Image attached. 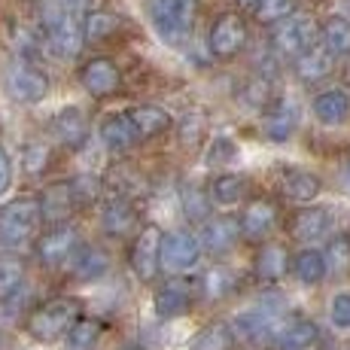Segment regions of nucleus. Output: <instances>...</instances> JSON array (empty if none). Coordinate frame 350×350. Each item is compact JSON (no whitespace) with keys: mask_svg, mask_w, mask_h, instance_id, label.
Wrapping results in <instances>:
<instances>
[{"mask_svg":"<svg viewBox=\"0 0 350 350\" xmlns=\"http://www.w3.org/2000/svg\"><path fill=\"white\" fill-rule=\"evenodd\" d=\"M43 201L40 198H16L6 207H0V244L6 247H22L28 244L33 234L40 232V223H43Z\"/></svg>","mask_w":350,"mask_h":350,"instance_id":"obj_1","label":"nucleus"},{"mask_svg":"<svg viewBox=\"0 0 350 350\" xmlns=\"http://www.w3.org/2000/svg\"><path fill=\"white\" fill-rule=\"evenodd\" d=\"M198 0H150L152 28L167 46H183L195 28Z\"/></svg>","mask_w":350,"mask_h":350,"instance_id":"obj_2","label":"nucleus"},{"mask_svg":"<svg viewBox=\"0 0 350 350\" xmlns=\"http://www.w3.org/2000/svg\"><path fill=\"white\" fill-rule=\"evenodd\" d=\"M43 37L58 58H77L85 46L83 22L67 6H46L43 12Z\"/></svg>","mask_w":350,"mask_h":350,"instance_id":"obj_3","label":"nucleus"},{"mask_svg":"<svg viewBox=\"0 0 350 350\" xmlns=\"http://www.w3.org/2000/svg\"><path fill=\"white\" fill-rule=\"evenodd\" d=\"M79 317H83V305L77 299H52L31 311L28 332L40 341H55L70 332Z\"/></svg>","mask_w":350,"mask_h":350,"instance_id":"obj_4","label":"nucleus"},{"mask_svg":"<svg viewBox=\"0 0 350 350\" xmlns=\"http://www.w3.org/2000/svg\"><path fill=\"white\" fill-rule=\"evenodd\" d=\"M320 25L314 16H305V12H293L289 18L274 25L271 31V49L284 58H299L305 49H311L317 43Z\"/></svg>","mask_w":350,"mask_h":350,"instance_id":"obj_5","label":"nucleus"},{"mask_svg":"<svg viewBox=\"0 0 350 350\" xmlns=\"http://www.w3.org/2000/svg\"><path fill=\"white\" fill-rule=\"evenodd\" d=\"M247 40H250V28H247V18L241 12H219L211 25V33H207L211 55L219 58V62L241 55Z\"/></svg>","mask_w":350,"mask_h":350,"instance_id":"obj_6","label":"nucleus"},{"mask_svg":"<svg viewBox=\"0 0 350 350\" xmlns=\"http://www.w3.org/2000/svg\"><path fill=\"white\" fill-rule=\"evenodd\" d=\"M3 89H6V95L12 100H18V104H33V100L46 98V92H49V77L28 62H16L6 70Z\"/></svg>","mask_w":350,"mask_h":350,"instance_id":"obj_7","label":"nucleus"},{"mask_svg":"<svg viewBox=\"0 0 350 350\" xmlns=\"http://www.w3.org/2000/svg\"><path fill=\"white\" fill-rule=\"evenodd\" d=\"M79 83H83V89L89 92L92 98H110L119 92V85H122V70H119V64L113 62V58H89L83 67H79Z\"/></svg>","mask_w":350,"mask_h":350,"instance_id":"obj_8","label":"nucleus"},{"mask_svg":"<svg viewBox=\"0 0 350 350\" xmlns=\"http://www.w3.org/2000/svg\"><path fill=\"white\" fill-rule=\"evenodd\" d=\"M161 241L165 234L159 232V226H144L131 247V265L137 271L140 280H156L161 271Z\"/></svg>","mask_w":350,"mask_h":350,"instance_id":"obj_9","label":"nucleus"},{"mask_svg":"<svg viewBox=\"0 0 350 350\" xmlns=\"http://www.w3.org/2000/svg\"><path fill=\"white\" fill-rule=\"evenodd\" d=\"M79 247V232L67 223H55L49 232L40 234L37 241V259L43 265H62Z\"/></svg>","mask_w":350,"mask_h":350,"instance_id":"obj_10","label":"nucleus"},{"mask_svg":"<svg viewBox=\"0 0 350 350\" xmlns=\"http://www.w3.org/2000/svg\"><path fill=\"white\" fill-rule=\"evenodd\" d=\"M201 259V238L189 232H171L161 241V268L167 271H189Z\"/></svg>","mask_w":350,"mask_h":350,"instance_id":"obj_11","label":"nucleus"},{"mask_svg":"<svg viewBox=\"0 0 350 350\" xmlns=\"http://www.w3.org/2000/svg\"><path fill=\"white\" fill-rule=\"evenodd\" d=\"M293 70L301 83H320L335 70V55L323 43H314L299 58H293Z\"/></svg>","mask_w":350,"mask_h":350,"instance_id":"obj_12","label":"nucleus"},{"mask_svg":"<svg viewBox=\"0 0 350 350\" xmlns=\"http://www.w3.org/2000/svg\"><path fill=\"white\" fill-rule=\"evenodd\" d=\"M238 234H241V223L234 217H213L201 228V247H204L207 253L219 256V253L232 250Z\"/></svg>","mask_w":350,"mask_h":350,"instance_id":"obj_13","label":"nucleus"},{"mask_svg":"<svg viewBox=\"0 0 350 350\" xmlns=\"http://www.w3.org/2000/svg\"><path fill=\"white\" fill-rule=\"evenodd\" d=\"M52 131L62 140L67 150H79V146L89 140V119H85L83 110L77 107H64L55 119H52Z\"/></svg>","mask_w":350,"mask_h":350,"instance_id":"obj_14","label":"nucleus"},{"mask_svg":"<svg viewBox=\"0 0 350 350\" xmlns=\"http://www.w3.org/2000/svg\"><path fill=\"white\" fill-rule=\"evenodd\" d=\"M100 140L107 144V150L125 152L137 144L140 134H137V128H134L128 113H113V116H107L104 122H100Z\"/></svg>","mask_w":350,"mask_h":350,"instance_id":"obj_15","label":"nucleus"},{"mask_svg":"<svg viewBox=\"0 0 350 350\" xmlns=\"http://www.w3.org/2000/svg\"><path fill=\"white\" fill-rule=\"evenodd\" d=\"M134 128H137L140 140H152L159 134H165L171 128V113L165 107H156V104H140V107H131L128 110Z\"/></svg>","mask_w":350,"mask_h":350,"instance_id":"obj_16","label":"nucleus"},{"mask_svg":"<svg viewBox=\"0 0 350 350\" xmlns=\"http://www.w3.org/2000/svg\"><path fill=\"white\" fill-rule=\"evenodd\" d=\"M274 223H278V207L271 201H253L241 217V234L250 241H259L271 232Z\"/></svg>","mask_w":350,"mask_h":350,"instance_id":"obj_17","label":"nucleus"},{"mask_svg":"<svg viewBox=\"0 0 350 350\" xmlns=\"http://www.w3.org/2000/svg\"><path fill=\"white\" fill-rule=\"evenodd\" d=\"M125 28L122 16L107 10H92L83 18V31H85V43H107V40H116L119 31Z\"/></svg>","mask_w":350,"mask_h":350,"instance_id":"obj_18","label":"nucleus"},{"mask_svg":"<svg viewBox=\"0 0 350 350\" xmlns=\"http://www.w3.org/2000/svg\"><path fill=\"white\" fill-rule=\"evenodd\" d=\"M314 116L323 125H341L350 116V98L341 89H326L314 98Z\"/></svg>","mask_w":350,"mask_h":350,"instance_id":"obj_19","label":"nucleus"},{"mask_svg":"<svg viewBox=\"0 0 350 350\" xmlns=\"http://www.w3.org/2000/svg\"><path fill=\"white\" fill-rule=\"evenodd\" d=\"M329 228V211L326 207H305L289 219V234L295 241H314L320 234H326Z\"/></svg>","mask_w":350,"mask_h":350,"instance_id":"obj_20","label":"nucleus"},{"mask_svg":"<svg viewBox=\"0 0 350 350\" xmlns=\"http://www.w3.org/2000/svg\"><path fill=\"white\" fill-rule=\"evenodd\" d=\"M25 262L16 256H0V305H12L25 289Z\"/></svg>","mask_w":350,"mask_h":350,"instance_id":"obj_21","label":"nucleus"},{"mask_svg":"<svg viewBox=\"0 0 350 350\" xmlns=\"http://www.w3.org/2000/svg\"><path fill=\"white\" fill-rule=\"evenodd\" d=\"M286 268H289V253L284 244H265L259 250V256H256V274L265 284L280 280L286 274Z\"/></svg>","mask_w":350,"mask_h":350,"instance_id":"obj_22","label":"nucleus"},{"mask_svg":"<svg viewBox=\"0 0 350 350\" xmlns=\"http://www.w3.org/2000/svg\"><path fill=\"white\" fill-rule=\"evenodd\" d=\"M320 40L335 58L350 55V18L347 16H329L320 25Z\"/></svg>","mask_w":350,"mask_h":350,"instance_id":"obj_23","label":"nucleus"},{"mask_svg":"<svg viewBox=\"0 0 350 350\" xmlns=\"http://www.w3.org/2000/svg\"><path fill=\"white\" fill-rule=\"evenodd\" d=\"M293 128H295V104L286 98L274 100L265 113V134L280 144V140H286L293 134Z\"/></svg>","mask_w":350,"mask_h":350,"instance_id":"obj_24","label":"nucleus"},{"mask_svg":"<svg viewBox=\"0 0 350 350\" xmlns=\"http://www.w3.org/2000/svg\"><path fill=\"white\" fill-rule=\"evenodd\" d=\"M189 311V293H186L183 280H174V284H165L156 293V314L161 320L180 317V314Z\"/></svg>","mask_w":350,"mask_h":350,"instance_id":"obj_25","label":"nucleus"},{"mask_svg":"<svg viewBox=\"0 0 350 350\" xmlns=\"http://www.w3.org/2000/svg\"><path fill=\"white\" fill-rule=\"evenodd\" d=\"M134 223H137V213H134V207L128 204L122 195L116 201H110V204H104V211H100V226L110 234H128Z\"/></svg>","mask_w":350,"mask_h":350,"instance_id":"obj_26","label":"nucleus"},{"mask_svg":"<svg viewBox=\"0 0 350 350\" xmlns=\"http://www.w3.org/2000/svg\"><path fill=\"white\" fill-rule=\"evenodd\" d=\"M107 268H110V256H107L104 247L92 244V247H83L79 253H73V274H77V278L95 280Z\"/></svg>","mask_w":350,"mask_h":350,"instance_id":"obj_27","label":"nucleus"},{"mask_svg":"<svg viewBox=\"0 0 350 350\" xmlns=\"http://www.w3.org/2000/svg\"><path fill=\"white\" fill-rule=\"evenodd\" d=\"M320 189H323L320 177L311 171H289L284 177V192L293 201H314L320 195Z\"/></svg>","mask_w":350,"mask_h":350,"instance_id":"obj_28","label":"nucleus"},{"mask_svg":"<svg viewBox=\"0 0 350 350\" xmlns=\"http://www.w3.org/2000/svg\"><path fill=\"white\" fill-rule=\"evenodd\" d=\"M320 338V326L314 320H295L293 326L284 329L280 335V347L284 350H308L311 345H317Z\"/></svg>","mask_w":350,"mask_h":350,"instance_id":"obj_29","label":"nucleus"},{"mask_svg":"<svg viewBox=\"0 0 350 350\" xmlns=\"http://www.w3.org/2000/svg\"><path fill=\"white\" fill-rule=\"evenodd\" d=\"M293 271L301 284H320L326 278V256L320 250H301L293 262Z\"/></svg>","mask_w":350,"mask_h":350,"instance_id":"obj_30","label":"nucleus"},{"mask_svg":"<svg viewBox=\"0 0 350 350\" xmlns=\"http://www.w3.org/2000/svg\"><path fill=\"white\" fill-rule=\"evenodd\" d=\"M234 347V332L228 323H211L198 332L192 350H232Z\"/></svg>","mask_w":350,"mask_h":350,"instance_id":"obj_31","label":"nucleus"},{"mask_svg":"<svg viewBox=\"0 0 350 350\" xmlns=\"http://www.w3.org/2000/svg\"><path fill=\"white\" fill-rule=\"evenodd\" d=\"M244 192H247V183L238 174H219L211 183V195L219 204H238V201L244 198Z\"/></svg>","mask_w":350,"mask_h":350,"instance_id":"obj_32","label":"nucleus"},{"mask_svg":"<svg viewBox=\"0 0 350 350\" xmlns=\"http://www.w3.org/2000/svg\"><path fill=\"white\" fill-rule=\"evenodd\" d=\"M295 6H299V0H259L253 16L259 25H278V22H284V18L293 16Z\"/></svg>","mask_w":350,"mask_h":350,"instance_id":"obj_33","label":"nucleus"},{"mask_svg":"<svg viewBox=\"0 0 350 350\" xmlns=\"http://www.w3.org/2000/svg\"><path fill=\"white\" fill-rule=\"evenodd\" d=\"M98 345V323L79 317L67 332V350H95Z\"/></svg>","mask_w":350,"mask_h":350,"instance_id":"obj_34","label":"nucleus"},{"mask_svg":"<svg viewBox=\"0 0 350 350\" xmlns=\"http://www.w3.org/2000/svg\"><path fill=\"white\" fill-rule=\"evenodd\" d=\"M211 192H204L201 186H186L183 189V211L186 217L192 219V223H198V219H207V213H211Z\"/></svg>","mask_w":350,"mask_h":350,"instance_id":"obj_35","label":"nucleus"},{"mask_svg":"<svg viewBox=\"0 0 350 350\" xmlns=\"http://www.w3.org/2000/svg\"><path fill=\"white\" fill-rule=\"evenodd\" d=\"M238 332L247 341H265L271 335V323L262 317V314H247V317L238 320Z\"/></svg>","mask_w":350,"mask_h":350,"instance_id":"obj_36","label":"nucleus"},{"mask_svg":"<svg viewBox=\"0 0 350 350\" xmlns=\"http://www.w3.org/2000/svg\"><path fill=\"white\" fill-rule=\"evenodd\" d=\"M22 161H25V171L37 177V174H43L46 165H49V146H46L43 140H33V144L25 146Z\"/></svg>","mask_w":350,"mask_h":350,"instance_id":"obj_37","label":"nucleus"},{"mask_svg":"<svg viewBox=\"0 0 350 350\" xmlns=\"http://www.w3.org/2000/svg\"><path fill=\"white\" fill-rule=\"evenodd\" d=\"M70 195H73V204H92L98 198V180L83 174V177H73L70 183Z\"/></svg>","mask_w":350,"mask_h":350,"instance_id":"obj_38","label":"nucleus"},{"mask_svg":"<svg viewBox=\"0 0 350 350\" xmlns=\"http://www.w3.org/2000/svg\"><path fill=\"white\" fill-rule=\"evenodd\" d=\"M204 289H207V295L219 299V295H226L228 289H232V274H228L226 268H213V271L204 278Z\"/></svg>","mask_w":350,"mask_h":350,"instance_id":"obj_39","label":"nucleus"},{"mask_svg":"<svg viewBox=\"0 0 350 350\" xmlns=\"http://www.w3.org/2000/svg\"><path fill=\"white\" fill-rule=\"evenodd\" d=\"M332 323L338 329H350V293H338L332 299Z\"/></svg>","mask_w":350,"mask_h":350,"instance_id":"obj_40","label":"nucleus"},{"mask_svg":"<svg viewBox=\"0 0 350 350\" xmlns=\"http://www.w3.org/2000/svg\"><path fill=\"white\" fill-rule=\"evenodd\" d=\"M234 156V144L228 137H213V146L211 152H207V159H211V165H223V161H232Z\"/></svg>","mask_w":350,"mask_h":350,"instance_id":"obj_41","label":"nucleus"},{"mask_svg":"<svg viewBox=\"0 0 350 350\" xmlns=\"http://www.w3.org/2000/svg\"><path fill=\"white\" fill-rule=\"evenodd\" d=\"M244 98L250 100L253 107H265L268 104V83H265V79H253V83L247 85Z\"/></svg>","mask_w":350,"mask_h":350,"instance_id":"obj_42","label":"nucleus"},{"mask_svg":"<svg viewBox=\"0 0 350 350\" xmlns=\"http://www.w3.org/2000/svg\"><path fill=\"white\" fill-rule=\"evenodd\" d=\"M10 186H12V161L3 146H0V192H6Z\"/></svg>","mask_w":350,"mask_h":350,"instance_id":"obj_43","label":"nucleus"},{"mask_svg":"<svg viewBox=\"0 0 350 350\" xmlns=\"http://www.w3.org/2000/svg\"><path fill=\"white\" fill-rule=\"evenodd\" d=\"M64 6H70V10H92L95 0H64Z\"/></svg>","mask_w":350,"mask_h":350,"instance_id":"obj_44","label":"nucleus"},{"mask_svg":"<svg viewBox=\"0 0 350 350\" xmlns=\"http://www.w3.org/2000/svg\"><path fill=\"white\" fill-rule=\"evenodd\" d=\"M234 3H238L241 10H256V3H259V0H234Z\"/></svg>","mask_w":350,"mask_h":350,"instance_id":"obj_45","label":"nucleus"},{"mask_svg":"<svg viewBox=\"0 0 350 350\" xmlns=\"http://www.w3.org/2000/svg\"><path fill=\"white\" fill-rule=\"evenodd\" d=\"M341 10H345L347 16H350V0H341Z\"/></svg>","mask_w":350,"mask_h":350,"instance_id":"obj_46","label":"nucleus"},{"mask_svg":"<svg viewBox=\"0 0 350 350\" xmlns=\"http://www.w3.org/2000/svg\"><path fill=\"white\" fill-rule=\"evenodd\" d=\"M345 186L350 189V165H347V171H345Z\"/></svg>","mask_w":350,"mask_h":350,"instance_id":"obj_47","label":"nucleus"},{"mask_svg":"<svg viewBox=\"0 0 350 350\" xmlns=\"http://www.w3.org/2000/svg\"><path fill=\"white\" fill-rule=\"evenodd\" d=\"M122 350H137V347H122Z\"/></svg>","mask_w":350,"mask_h":350,"instance_id":"obj_48","label":"nucleus"}]
</instances>
